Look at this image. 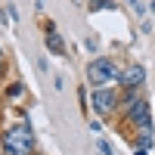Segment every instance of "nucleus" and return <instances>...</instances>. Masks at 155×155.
Returning a JSON list of instances; mask_svg holds the SVG:
<instances>
[{"label": "nucleus", "mask_w": 155, "mask_h": 155, "mask_svg": "<svg viewBox=\"0 0 155 155\" xmlns=\"http://www.w3.org/2000/svg\"><path fill=\"white\" fill-rule=\"evenodd\" d=\"M3 149L6 155H31L34 149V134L28 130V127H12L9 134H3Z\"/></svg>", "instance_id": "obj_1"}, {"label": "nucleus", "mask_w": 155, "mask_h": 155, "mask_svg": "<svg viewBox=\"0 0 155 155\" xmlns=\"http://www.w3.org/2000/svg\"><path fill=\"white\" fill-rule=\"evenodd\" d=\"M143 81H146V68H143V65H130V68H124V71H121V84H124V87H130V90H137Z\"/></svg>", "instance_id": "obj_4"}, {"label": "nucleus", "mask_w": 155, "mask_h": 155, "mask_svg": "<svg viewBox=\"0 0 155 155\" xmlns=\"http://www.w3.org/2000/svg\"><path fill=\"white\" fill-rule=\"evenodd\" d=\"M93 6H96V9H112L109 0H93Z\"/></svg>", "instance_id": "obj_8"}, {"label": "nucleus", "mask_w": 155, "mask_h": 155, "mask_svg": "<svg viewBox=\"0 0 155 155\" xmlns=\"http://www.w3.org/2000/svg\"><path fill=\"white\" fill-rule=\"evenodd\" d=\"M130 121L140 124V127H149V106H146V102H137V106H130Z\"/></svg>", "instance_id": "obj_5"}, {"label": "nucleus", "mask_w": 155, "mask_h": 155, "mask_svg": "<svg viewBox=\"0 0 155 155\" xmlns=\"http://www.w3.org/2000/svg\"><path fill=\"white\" fill-rule=\"evenodd\" d=\"M115 102H118V96H115L112 90L96 87V93H93V106H96V112H99V115H109V112L115 109Z\"/></svg>", "instance_id": "obj_3"}, {"label": "nucleus", "mask_w": 155, "mask_h": 155, "mask_svg": "<svg viewBox=\"0 0 155 155\" xmlns=\"http://www.w3.org/2000/svg\"><path fill=\"white\" fill-rule=\"evenodd\" d=\"M47 47H50V53H56V56H62L65 53V44H62V37L50 28V34H47Z\"/></svg>", "instance_id": "obj_6"}, {"label": "nucleus", "mask_w": 155, "mask_h": 155, "mask_svg": "<svg viewBox=\"0 0 155 155\" xmlns=\"http://www.w3.org/2000/svg\"><path fill=\"white\" fill-rule=\"evenodd\" d=\"M127 3H130V6L137 9V12H143V6H140V0H127Z\"/></svg>", "instance_id": "obj_10"}, {"label": "nucleus", "mask_w": 155, "mask_h": 155, "mask_svg": "<svg viewBox=\"0 0 155 155\" xmlns=\"http://www.w3.org/2000/svg\"><path fill=\"white\" fill-rule=\"evenodd\" d=\"M99 152H102V155H115V152H112V146H109V143H99Z\"/></svg>", "instance_id": "obj_9"}, {"label": "nucleus", "mask_w": 155, "mask_h": 155, "mask_svg": "<svg viewBox=\"0 0 155 155\" xmlns=\"http://www.w3.org/2000/svg\"><path fill=\"white\" fill-rule=\"evenodd\" d=\"M87 78H90V84L102 87V84H109V81L118 78V68H115L112 59H93V62H90V68H87Z\"/></svg>", "instance_id": "obj_2"}, {"label": "nucleus", "mask_w": 155, "mask_h": 155, "mask_svg": "<svg viewBox=\"0 0 155 155\" xmlns=\"http://www.w3.org/2000/svg\"><path fill=\"white\" fill-rule=\"evenodd\" d=\"M6 93H9L12 99H16V96H22V93H25V87H22V84H16V87H9V90H6Z\"/></svg>", "instance_id": "obj_7"}, {"label": "nucleus", "mask_w": 155, "mask_h": 155, "mask_svg": "<svg viewBox=\"0 0 155 155\" xmlns=\"http://www.w3.org/2000/svg\"><path fill=\"white\" fill-rule=\"evenodd\" d=\"M0 71H3V65H0Z\"/></svg>", "instance_id": "obj_11"}]
</instances>
